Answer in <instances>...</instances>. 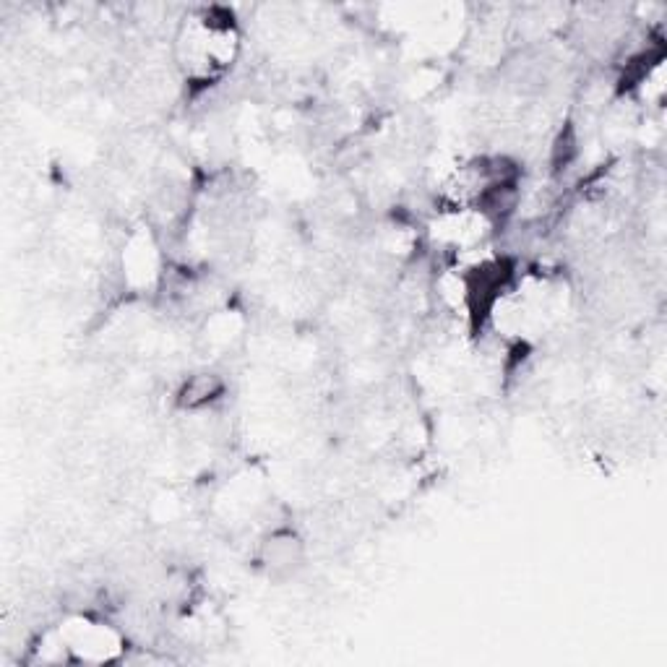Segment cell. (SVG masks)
<instances>
[{"label":"cell","instance_id":"6da1fadb","mask_svg":"<svg viewBox=\"0 0 667 667\" xmlns=\"http://www.w3.org/2000/svg\"><path fill=\"white\" fill-rule=\"evenodd\" d=\"M238 27L219 8H201L183 21L178 34L180 66L196 81H214L238 55Z\"/></svg>","mask_w":667,"mask_h":667},{"label":"cell","instance_id":"7a4b0ae2","mask_svg":"<svg viewBox=\"0 0 667 667\" xmlns=\"http://www.w3.org/2000/svg\"><path fill=\"white\" fill-rule=\"evenodd\" d=\"M303 561V545L292 532H277L264 545V563L271 571H292Z\"/></svg>","mask_w":667,"mask_h":667},{"label":"cell","instance_id":"3957f363","mask_svg":"<svg viewBox=\"0 0 667 667\" xmlns=\"http://www.w3.org/2000/svg\"><path fill=\"white\" fill-rule=\"evenodd\" d=\"M225 384H222V378L214 376V373H201V376H193L185 381V386L180 389L178 402L183 407H204V404L214 402V399L222 394Z\"/></svg>","mask_w":667,"mask_h":667}]
</instances>
